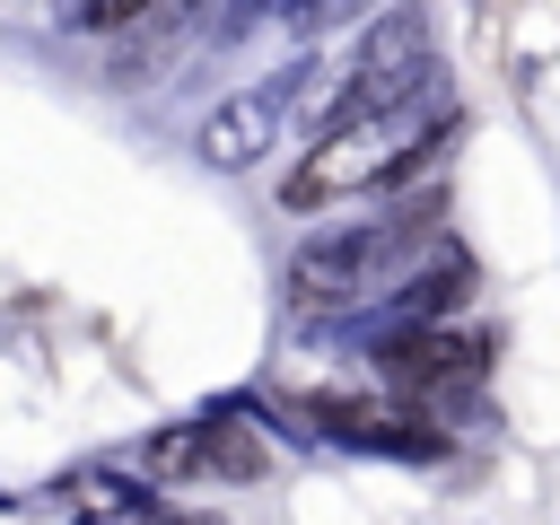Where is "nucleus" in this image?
Here are the masks:
<instances>
[{"label": "nucleus", "instance_id": "obj_5", "mask_svg": "<svg viewBox=\"0 0 560 525\" xmlns=\"http://www.w3.org/2000/svg\"><path fill=\"white\" fill-rule=\"evenodd\" d=\"M210 166H254L262 149H271V105L262 96H228L210 122H201V140H192Z\"/></svg>", "mask_w": 560, "mask_h": 525}, {"label": "nucleus", "instance_id": "obj_6", "mask_svg": "<svg viewBox=\"0 0 560 525\" xmlns=\"http://www.w3.org/2000/svg\"><path fill=\"white\" fill-rule=\"evenodd\" d=\"M140 18H166V0H79V26L88 35H122Z\"/></svg>", "mask_w": 560, "mask_h": 525}, {"label": "nucleus", "instance_id": "obj_1", "mask_svg": "<svg viewBox=\"0 0 560 525\" xmlns=\"http://www.w3.org/2000/svg\"><path fill=\"white\" fill-rule=\"evenodd\" d=\"M411 236H420V228H332V236H306V245L289 254V306H306V315L359 306V298L376 289V271H385Z\"/></svg>", "mask_w": 560, "mask_h": 525}, {"label": "nucleus", "instance_id": "obj_4", "mask_svg": "<svg viewBox=\"0 0 560 525\" xmlns=\"http://www.w3.org/2000/svg\"><path fill=\"white\" fill-rule=\"evenodd\" d=\"M376 368H385L394 385H438V394H455V385L481 376V341L455 332V324H411V332L376 341Z\"/></svg>", "mask_w": 560, "mask_h": 525}, {"label": "nucleus", "instance_id": "obj_2", "mask_svg": "<svg viewBox=\"0 0 560 525\" xmlns=\"http://www.w3.org/2000/svg\"><path fill=\"white\" fill-rule=\"evenodd\" d=\"M394 166H402V140H394V122H385V114L324 122V131H315V149H306V166L280 184V201H289V210H324V201H341V192L394 184Z\"/></svg>", "mask_w": 560, "mask_h": 525}, {"label": "nucleus", "instance_id": "obj_3", "mask_svg": "<svg viewBox=\"0 0 560 525\" xmlns=\"http://www.w3.org/2000/svg\"><path fill=\"white\" fill-rule=\"evenodd\" d=\"M298 411H306L324 438L368 446V455H438V429H429V420H411V411H394V402H368V394H306Z\"/></svg>", "mask_w": 560, "mask_h": 525}]
</instances>
